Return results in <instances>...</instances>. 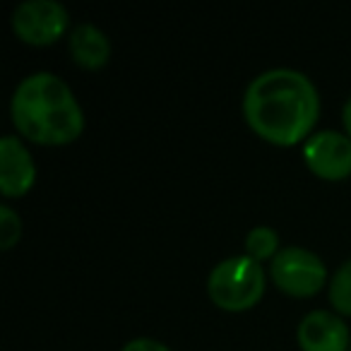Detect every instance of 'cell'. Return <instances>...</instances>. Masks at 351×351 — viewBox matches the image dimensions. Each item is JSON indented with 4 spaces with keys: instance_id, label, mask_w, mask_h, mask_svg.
<instances>
[{
    "instance_id": "8",
    "label": "cell",
    "mask_w": 351,
    "mask_h": 351,
    "mask_svg": "<svg viewBox=\"0 0 351 351\" xmlns=\"http://www.w3.org/2000/svg\"><path fill=\"white\" fill-rule=\"evenodd\" d=\"M36 161L17 135L0 137V191L5 197H20L34 186Z\"/></svg>"
},
{
    "instance_id": "11",
    "label": "cell",
    "mask_w": 351,
    "mask_h": 351,
    "mask_svg": "<svg viewBox=\"0 0 351 351\" xmlns=\"http://www.w3.org/2000/svg\"><path fill=\"white\" fill-rule=\"evenodd\" d=\"M327 296H330L332 308L341 315H351V260L341 263L327 282Z\"/></svg>"
},
{
    "instance_id": "9",
    "label": "cell",
    "mask_w": 351,
    "mask_h": 351,
    "mask_svg": "<svg viewBox=\"0 0 351 351\" xmlns=\"http://www.w3.org/2000/svg\"><path fill=\"white\" fill-rule=\"evenodd\" d=\"M68 49L75 63L87 70L104 68L108 63V58H111V39H108V34L101 27H97L89 20L77 22L70 29Z\"/></svg>"
},
{
    "instance_id": "1",
    "label": "cell",
    "mask_w": 351,
    "mask_h": 351,
    "mask_svg": "<svg viewBox=\"0 0 351 351\" xmlns=\"http://www.w3.org/2000/svg\"><path fill=\"white\" fill-rule=\"evenodd\" d=\"M320 113V94L313 80L296 68L258 73L243 92V118L263 140L293 145L311 135Z\"/></svg>"
},
{
    "instance_id": "2",
    "label": "cell",
    "mask_w": 351,
    "mask_h": 351,
    "mask_svg": "<svg viewBox=\"0 0 351 351\" xmlns=\"http://www.w3.org/2000/svg\"><path fill=\"white\" fill-rule=\"evenodd\" d=\"M10 116L20 135L39 145H68L84 130V111L60 75L36 70L17 82Z\"/></svg>"
},
{
    "instance_id": "10",
    "label": "cell",
    "mask_w": 351,
    "mask_h": 351,
    "mask_svg": "<svg viewBox=\"0 0 351 351\" xmlns=\"http://www.w3.org/2000/svg\"><path fill=\"white\" fill-rule=\"evenodd\" d=\"M243 248H245V255L255 258L258 263L263 260H272L274 255L279 253V234L274 226H267V224H258L245 234L243 239Z\"/></svg>"
},
{
    "instance_id": "14",
    "label": "cell",
    "mask_w": 351,
    "mask_h": 351,
    "mask_svg": "<svg viewBox=\"0 0 351 351\" xmlns=\"http://www.w3.org/2000/svg\"><path fill=\"white\" fill-rule=\"evenodd\" d=\"M341 123H344V132L351 137V97L344 101V106H341Z\"/></svg>"
},
{
    "instance_id": "6",
    "label": "cell",
    "mask_w": 351,
    "mask_h": 351,
    "mask_svg": "<svg viewBox=\"0 0 351 351\" xmlns=\"http://www.w3.org/2000/svg\"><path fill=\"white\" fill-rule=\"evenodd\" d=\"M303 161L325 181H341L351 176V137L341 130H315L303 140Z\"/></svg>"
},
{
    "instance_id": "12",
    "label": "cell",
    "mask_w": 351,
    "mask_h": 351,
    "mask_svg": "<svg viewBox=\"0 0 351 351\" xmlns=\"http://www.w3.org/2000/svg\"><path fill=\"white\" fill-rule=\"evenodd\" d=\"M22 236V219L8 202L0 205V248L8 250L20 241Z\"/></svg>"
},
{
    "instance_id": "3",
    "label": "cell",
    "mask_w": 351,
    "mask_h": 351,
    "mask_svg": "<svg viewBox=\"0 0 351 351\" xmlns=\"http://www.w3.org/2000/svg\"><path fill=\"white\" fill-rule=\"evenodd\" d=\"M267 284L265 267L250 255H229L207 274V293L224 311H248L260 301Z\"/></svg>"
},
{
    "instance_id": "13",
    "label": "cell",
    "mask_w": 351,
    "mask_h": 351,
    "mask_svg": "<svg viewBox=\"0 0 351 351\" xmlns=\"http://www.w3.org/2000/svg\"><path fill=\"white\" fill-rule=\"evenodd\" d=\"M121 351H173L171 346H166L161 339L154 337H132L121 346Z\"/></svg>"
},
{
    "instance_id": "7",
    "label": "cell",
    "mask_w": 351,
    "mask_h": 351,
    "mask_svg": "<svg viewBox=\"0 0 351 351\" xmlns=\"http://www.w3.org/2000/svg\"><path fill=\"white\" fill-rule=\"evenodd\" d=\"M296 339L303 351H346L351 346L349 325L339 313L315 308L301 317Z\"/></svg>"
},
{
    "instance_id": "15",
    "label": "cell",
    "mask_w": 351,
    "mask_h": 351,
    "mask_svg": "<svg viewBox=\"0 0 351 351\" xmlns=\"http://www.w3.org/2000/svg\"><path fill=\"white\" fill-rule=\"evenodd\" d=\"M349 351H351V346H349Z\"/></svg>"
},
{
    "instance_id": "5",
    "label": "cell",
    "mask_w": 351,
    "mask_h": 351,
    "mask_svg": "<svg viewBox=\"0 0 351 351\" xmlns=\"http://www.w3.org/2000/svg\"><path fill=\"white\" fill-rule=\"evenodd\" d=\"M10 25L25 44L46 46L65 34L70 12L60 0H22L12 8Z\"/></svg>"
},
{
    "instance_id": "4",
    "label": "cell",
    "mask_w": 351,
    "mask_h": 351,
    "mask_svg": "<svg viewBox=\"0 0 351 351\" xmlns=\"http://www.w3.org/2000/svg\"><path fill=\"white\" fill-rule=\"evenodd\" d=\"M269 277L291 296H313L317 289L325 287V282H330L325 260L303 245L279 248V253L269 260Z\"/></svg>"
}]
</instances>
